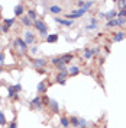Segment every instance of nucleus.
Returning <instances> with one entry per match:
<instances>
[{"label":"nucleus","mask_w":126,"mask_h":128,"mask_svg":"<svg viewBox=\"0 0 126 128\" xmlns=\"http://www.w3.org/2000/svg\"><path fill=\"white\" fill-rule=\"evenodd\" d=\"M33 26L41 32V35H42V36H47V25H45V22H42V20L36 19V20L33 22Z\"/></svg>","instance_id":"nucleus-1"},{"label":"nucleus","mask_w":126,"mask_h":128,"mask_svg":"<svg viewBox=\"0 0 126 128\" xmlns=\"http://www.w3.org/2000/svg\"><path fill=\"white\" fill-rule=\"evenodd\" d=\"M86 12H87V9H86V7H81V9H77V10H76V12H73V13H68V15H67V17H68V19L78 17V16H83Z\"/></svg>","instance_id":"nucleus-2"},{"label":"nucleus","mask_w":126,"mask_h":128,"mask_svg":"<svg viewBox=\"0 0 126 128\" xmlns=\"http://www.w3.org/2000/svg\"><path fill=\"white\" fill-rule=\"evenodd\" d=\"M52 63L58 67V70H60V71H64V70H65V63L63 61V58H61V57H58V58H57V57H55V58H52Z\"/></svg>","instance_id":"nucleus-3"},{"label":"nucleus","mask_w":126,"mask_h":128,"mask_svg":"<svg viewBox=\"0 0 126 128\" xmlns=\"http://www.w3.org/2000/svg\"><path fill=\"white\" fill-rule=\"evenodd\" d=\"M15 45L17 48H20L22 51H26V49H28V44H26L23 39H20V38H17V39L15 41Z\"/></svg>","instance_id":"nucleus-4"},{"label":"nucleus","mask_w":126,"mask_h":128,"mask_svg":"<svg viewBox=\"0 0 126 128\" xmlns=\"http://www.w3.org/2000/svg\"><path fill=\"white\" fill-rule=\"evenodd\" d=\"M25 42H26V44H33V42H35V35H33L31 31L25 32Z\"/></svg>","instance_id":"nucleus-5"},{"label":"nucleus","mask_w":126,"mask_h":128,"mask_svg":"<svg viewBox=\"0 0 126 128\" xmlns=\"http://www.w3.org/2000/svg\"><path fill=\"white\" fill-rule=\"evenodd\" d=\"M33 64H35V67L42 68V67L47 65V60H45V58H35V60H33Z\"/></svg>","instance_id":"nucleus-6"},{"label":"nucleus","mask_w":126,"mask_h":128,"mask_svg":"<svg viewBox=\"0 0 126 128\" xmlns=\"http://www.w3.org/2000/svg\"><path fill=\"white\" fill-rule=\"evenodd\" d=\"M125 23V20L123 19H112L110 22H107V26H119V25H123Z\"/></svg>","instance_id":"nucleus-7"},{"label":"nucleus","mask_w":126,"mask_h":128,"mask_svg":"<svg viewBox=\"0 0 126 128\" xmlns=\"http://www.w3.org/2000/svg\"><path fill=\"white\" fill-rule=\"evenodd\" d=\"M31 106H35V108H42V99L41 97H35L31 100Z\"/></svg>","instance_id":"nucleus-8"},{"label":"nucleus","mask_w":126,"mask_h":128,"mask_svg":"<svg viewBox=\"0 0 126 128\" xmlns=\"http://www.w3.org/2000/svg\"><path fill=\"white\" fill-rule=\"evenodd\" d=\"M55 22H58V23H61V25H65V26H73V23L74 22H71V20H68V19H55Z\"/></svg>","instance_id":"nucleus-9"},{"label":"nucleus","mask_w":126,"mask_h":128,"mask_svg":"<svg viewBox=\"0 0 126 128\" xmlns=\"http://www.w3.org/2000/svg\"><path fill=\"white\" fill-rule=\"evenodd\" d=\"M55 41H58V33H51V35H47V42L52 44V42H55Z\"/></svg>","instance_id":"nucleus-10"},{"label":"nucleus","mask_w":126,"mask_h":128,"mask_svg":"<svg viewBox=\"0 0 126 128\" xmlns=\"http://www.w3.org/2000/svg\"><path fill=\"white\" fill-rule=\"evenodd\" d=\"M49 106H51L52 112H55V113H57V112L60 111V106H58V103H57L55 100H51V102H49Z\"/></svg>","instance_id":"nucleus-11"},{"label":"nucleus","mask_w":126,"mask_h":128,"mask_svg":"<svg viewBox=\"0 0 126 128\" xmlns=\"http://www.w3.org/2000/svg\"><path fill=\"white\" fill-rule=\"evenodd\" d=\"M22 23H23L25 26H32V25H33V22H31V19H29L28 16H22Z\"/></svg>","instance_id":"nucleus-12"},{"label":"nucleus","mask_w":126,"mask_h":128,"mask_svg":"<svg viewBox=\"0 0 126 128\" xmlns=\"http://www.w3.org/2000/svg\"><path fill=\"white\" fill-rule=\"evenodd\" d=\"M38 92H41V93H45V92H47V84H45L44 81H41V83L38 84Z\"/></svg>","instance_id":"nucleus-13"},{"label":"nucleus","mask_w":126,"mask_h":128,"mask_svg":"<svg viewBox=\"0 0 126 128\" xmlns=\"http://www.w3.org/2000/svg\"><path fill=\"white\" fill-rule=\"evenodd\" d=\"M78 73H80L78 67H71V68H68V74H71V76H76V74H78Z\"/></svg>","instance_id":"nucleus-14"},{"label":"nucleus","mask_w":126,"mask_h":128,"mask_svg":"<svg viewBox=\"0 0 126 128\" xmlns=\"http://www.w3.org/2000/svg\"><path fill=\"white\" fill-rule=\"evenodd\" d=\"M61 58H63L64 63H68V61H71V60L74 58V55H73V54H64Z\"/></svg>","instance_id":"nucleus-15"},{"label":"nucleus","mask_w":126,"mask_h":128,"mask_svg":"<svg viewBox=\"0 0 126 128\" xmlns=\"http://www.w3.org/2000/svg\"><path fill=\"white\" fill-rule=\"evenodd\" d=\"M15 15L16 16H22L23 15V6H16V9H15Z\"/></svg>","instance_id":"nucleus-16"},{"label":"nucleus","mask_w":126,"mask_h":128,"mask_svg":"<svg viewBox=\"0 0 126 128\" xmlns=\"http://www.w3.org/2000/svg\"><path fill=\"white\" fill-rule=\"evenodd\" d=\"M7 90H9V96H10V97H13V99H16V97H17V93H16L15 87H12V86H10Z\"/></svg>","instance_id":"nucleus-17"},{"label":"nucleus","mask_w":126,"mask_h":128,"mask_svg":"<svg viewBox=\"0 0 126 128\" xmlns=\"http://www.w3.org/2000/svg\"><path fill=\"white\" fill-rule=\"evenodd\" d=\"M28 17H29V19H32V20H33V22H35V20H36V12H35V10H28Z\"/></svg>","instance_id":"nucleus-18"},{"label":"nucleus","mask_w":126,"mask_h":128,"mask_svg":"<svg viewBox=\"0 0 126 128\" xmlns=\"http://www.w3.org/2000/svg\"><path fill=\"white\" fill-rule=\"evenodd\" d=\"M61 125H63V127H70V121H68V118H65V116H63V118H61Z\"/></svg>","instance_id":"nucleus-19"},{"label":"nucleus","mask_w":126,"mask_h":128,"mask_svg":"<svg viewBox=\"0 0 126 128\" xmlns=\"http://www.w3.org/2000/svg\"><path fill=\"white\" fill-rule=\"evenodd\" d=\"M71 124H73L74 127H80V119L76 118V116H73V118H71Z\"/></svg>","instance_id":"nucleus-20"},{"label":"nucleus","mask_w":126,"mask_h":128,"mask_svg":"<svg viewBox=\"0 0 126 128\" xmlns=\"http://www.w3.org/2000/svg\"><path fill=\"white\" fill-rule=\"evenodd\" d=\"M49 10H51L52 13H60V12H61V7H60V6H52Z\"/></svg>","instance_id":"nucleus-21"},{"label":"nucleus","mask_w":126,"mask_h":128,"mask_svg":"<svg viewBox=\"0 0 126 128\" xmlns=\"http://www.w3.org/2000/svg\"><path fill=\"white\" fill-rule=\"evenodd\" d=\"M4 22H6V26L9 28V26H12V25H13V23L16 22V19H15V17H13V19H6Z\"/></svg>","instance_id":"nucleus-22"},{"label":"nucleus","mask_w":126,"mask_h":128,"mask_svg":"<svg viewBox=\"0 0 126 128\" xmlns=\"http://www.w3.org/2000/svg\"><path fill=\"white\" fill-rule=\"evenodd\" d=\"M6 124V116L3 112H0V125H4Z\"/></svg>","instance_id":"nucleus-23"},{"label":"nucleus","mask_w":126,"mask_h":128,"mask_svg":"<svg viewBox=\"0 0 126 128\" xmlns=\"http://www.w3.org/2000/svg\"><path fill=\"white\" fill-rule=\"evenodd\" d=\"M49 102H51V100H49V97H48V96H44V97H42V105L49 106Z\"/></svg>","instance_id":"nucleus-24"},{"label":"nucleus","mask_w":126,"mask_h":128,"mask_svg":"<svg viewBox=\"0 0 126 128\" xmlns=\"http://www.w3.org/2000/svg\"><path fill=\"white\" fill-rule=\"evenodd\" d=\"M123 35H125V33H123V32H117V35H116V36H114V41H120V39H122V38H123Z\"/></svg>","instance_id":"nucleus-25"},{"label":"nucleus","mask_w":126,"mask_h":128,"mask_svg":"<svg viewBox=\"0 0 126 128\" xmlns=\"http://www.w3.org/2000/svg\"><path fill=\"white\" fill-rule=\"evenodd\" d=\"M91 55H93V49H87V51H86V54H84V57H86V58H91Z\"/></svg>","instance_id":"nucleus-26"},{"label":"nucleus","mask_w":126,"mask_h":128,"mask_svg":"<svg viewBox=\"0 0 126 128\" xmlns=\"http://www.w3.org/2000/svg\"><path fill=\"white\" fill-rule=\"evenodd\" d=\"M117 13H116V10H112V12H109V13H104L103 16H106V17H112V16H116Z\"/></svg>","instance_id":"nucleus-27"},{"label":"nucleus","mask_w":126,"mask_h":128,"mask_svg":"<svg viewBox=\"0 0 126 128\" xmlns=\"http://www.w3.org/2000/svg\"><path fill=\"white\" fill-rule=\"evenodd\" d=\"M117 15H119V16H126V9H122V10H120Z\"/></svg>","instance_id":"nucleus-28"},{"label":"nucleus","mask_w":126,"mask_h":128,"mask_svg":"<svg viewBox=\"0 0 126 128\" xmlns=\"http://www.w3.org/2000/svg\"><path fill=\"white\" fill-rule=\"evenodd\" d=\"M4 63V54H0V65Z\"/></svg>","instance_id":"nucleus-29"},{"label":"nucleus","mask_w":126,"mask_h":128,"mask_svg":"<svg viewBox=\"0 0 126 128\" xmlns=\"http://www.w3.org/2000/svg\"><path fill=\"white\" fill-rule=\"evenodd\" d=\"M13 87H15V90H16V92H20V90H22L20 84H16V86H13Z\"/></svg>","instance_id":"nucleus-30"},{"label":"nucleus","mask_w":126,"mask_h":128,"mask_svg":"<svg viewBox=\"0 0 126 128\" xmlns=\"http://www.w3.org/2000/svg\"><path fill=\"white\" fill-rule=\"evenodd\" d=\"M38 71H39L41 74H45V70H44V68H38Z\"/></svg>","instance_id":"nucleus-31"},{"label":"nucleus","mask_w":126,"mask_h":128,"mask_svg":"<svg viewBox=\"0 0 126 128\" xmlns=\"http://www.w3.org/2000/svg\"><path fill=\"white\" fill-rule=\"evenodd\" d=\"M36 51H38V47H32V52H33V54H35Z\"/></svg>","instance_id":"nucleus-32"},{"label":"nucleus","mask_w":126,"mask_h":128,"mask_svg":"<svg viewBox=\"0 0 126 128\" xmlns=\"http://www.w3.org/2000/svg\"><path fill=\"white\" fill-rule=\"evenodd\" d=\"M9 128H16V122H12V124H10V127Z\"/></svg>","instance_id":"nucleus-33"},{"label":"nucleus","mask_w":126,"mask_h":128,"mask_svg":"<svg viewBox=\"0 0 126 128\" xmlns=\"http://www.w3.org/2000/svg\"><path fill=\"white\" fill-rule=\"evenodd\" d=\"M0 73H1V68H0Z\"/></svg>","instance_id":"nucleus-34"},{"label":"nucleus","mask_w":126,"mask_h":128,"mask_svg":"<svg viewBox=\"0 0 126 128\" xmlns=\"http://www.w3.org/2000/svg\"><path fill=\"white\" fill-rule=\"evenodd\" d=\"M0 31H1V29H0Z\"/></svg>","instance_id":"nucleus-35"}]
</instances>
